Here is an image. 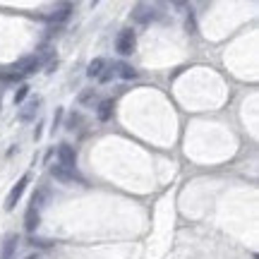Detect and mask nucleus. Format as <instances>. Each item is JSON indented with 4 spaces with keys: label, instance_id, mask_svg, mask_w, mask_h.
Segmentation results:
<instances>
[{
    "label": "nucleus",
    "instance_id": "f257e3e1",
    "mask_svg": "<svg viewBox=\"0 0 259 259\" xmlns=\"http://www.w3.org/2000/svg\"><path fill=\"white\" fill-rule=\"evenodd\" d=\"M51 176L56 178L58 183H63V185H72V183H84L82 178L77 176V170L74 168H65V166H51Z\"/></svg>",
    "mask_w": 259,
    "mask_h": 259
},
{
    "label": "nucleus",
    "instance_id": "f03ea898",
    "mask_svg": "<svg viewBox=\"0 0 259 259\" xmlns=\"http://www.w3.org/2000/svg\"><path fill=\"white\" fill-rule=\"evenodd\" d=\"M135 46H137V36H135V31H132V29H125V31H120L118 44H115L118 53H120V56H130V53L135 51Z\"/></svg>",
    "mask_w": 259,
    "mask_h": 259
},
{
    "label": "nucleus",
    "instance_id": "7ed1b4c3",
    "mask_svg": "<svg viewBox=\"0 0 259 259\" xmlns=\"http://www.w3.org/2000/svg\"><path fill=\"white\" fill-rule=\"evenodd\" d=\"M27 183H29V176H22L19 178V183L12 190H10V194H8V199H5V209L8 211H12L15 206H17V202H19V197L24 194V190H27Z\"/></svg>",
    "mask_w": 259,
    "mask_h": 259
},
{
    "label": "nucleus",
    "instance_id": "20e7f679",
    "mask_svg": "<svg viewBox=\"0 0 259 259\" xmlns=\"http://www.w3.org/2000/svg\"><path fill=\"white\" fill-rule=\"evenodd\" d=\"M58 158H60V166H65V168L77 166V151L70 144H60L58 147Z\"/></svg>",
    "mask_w": 259,
    "mask_h": 259
},
{
    "label": "nucleus",
    "instance_id": "39448f33",
    "mask_svg": "<svg viewBox=\"0 0 259 259\" xmlns=\"http://www.w3.org/2000/svg\"><path fill=\"white\" fill-rule=\"evenodd\" d=\"M38 65H41L38 56H27V58H22V60L15 63V72L17 74H31V72H36Z\"/></svg>",
    "mask_w": 259,
    "mask_h": 259
},
{
    "label": "nucleus",
    "instance_id": "423d86ee",
    "mask_svg": "<svg viewBox=\"0 0 259 259\" xmlns=\"http://www.w3.org/2000/svg\"><path fill=\"white\" fill-rule=\"evenodd\" d=\"M132 17L137 19L139 24H149L156 15H154V8H149V5H144V3H139V5H135V10H132Z\"/></svg>",
    "mask_w": 259,
    "mask_h": 259
},
{
    "label": "nucleus",
    "instance_id": "0eeeda50",
    "mask_svg": "<svg viewBox=\"0 0 259 259\" xmlns=\"http://www.w3.org/2000/svg\"><path fill=\"white\" fill-rule=\"evenodd\" d=\"M17 235H8L3 240V247H0V259H15V252H17Z\"/></svg>",
    "mask_w": 259,
    "mask_h": 259
},
{
    "label": "nucleus",
    "instance_id": "6e6552de",
    "mask_svg": "<svg viewBox=\"0 0 259 259\" xmlns=\"http://www.w3.org/2000/svg\"><path fill=\"white\" fill-rule=\"evenodd\" d=\"M38 223H41V216H38V209L36 206H29L27 213H24V228L29 233H34L38 228Z\"/></svg>",
    "mask_w": 259,
    "mask_h": 259
},
{
    "label": "nucleus",
    "instance_id": "1a4fd4ad",
    "mask_svg": "<svg viewBox=\"0 0 259 259\" xmlns=\"http://www.w3.org/2000/svg\"><path fill=\"white\" fill-rule=\"evenodd\" d=\"M38 106H41V99H31V101H29L27 106L19 111V120H22V122H29L31 118H34V115H36Z\"/></svg>",
    "mask_w": 259,
    "mask_h": 259
},
{
    "label": "nucleus",
    "instance_id": "9d476101",
    "mask_svg": "<svg viewBox=\"0 0 259 259\" xmlns=\"http://www.w3.org/2000/svg\"><path fill=\"white\" fill-rule=\"evenodd\" d=\"M70 12H72V5H70V3H63V5H58V8L53 10V19H56V22H63V19L70 17Z\"/></svg>",
    "mask_w": 259,
    "mask_h": 259
},
{
    "label": "nucleus",
    "instance_id": "9b49d317",
    "mask_svg": "<svg viewBox=\"0 0 259 259\" xmlns=\"http://www.w3.org/2000/svg\"><path fill=\"white\" fill-rule=\"evenodd\" d=\"M111 115H113V101L111 99H106V101L99 106V120H111Z\"/></svg>",
    "mask_w": 259,
    "mask_h": 259
},
{
    "label": "nucleus",
    "instance_id": "f8f14e48",
    "mask_svg": "<svg viewBox=\"0 0 259 259\" xmlns=\"http://www.w3.org/2000/svg\"><path fill=\"white\" fill-rule=\"evenodd\" d=\"M115 70H118V74H120L122 79H135V77H137V70H135V67H130V65H125V63L115 65Z\"/></svg>",
    "mask_w": 259,
    "mask_h": 259
},
{
    "label": "nucleus",
    "instance_id": "ddd939ff",
    "mask_svg": "<svg viewBox=\"0 0 259 259\" xmlns=\"http://www.w3.org/2000/svg\"><path fill=\"white\" fill-rule=\"evenodd\" d=\"M103 60L101 58H96V60H94L92 65H89V70H87V74H89V77H101V70H103Z\"/></svg>",
    "mask_w": 259,
    "mask_h": 259
},
{
    "label": "nucleus",
    "instance_id": "4468645a",
    "mask_svg": "<svg viewBox=\"0 0 259 259\" xmlns=\"http://www.w3.org/2000/svg\"><path fill=\"white\" fill-rule=\"evenodd\" d=\"M29 89H31L29 84H22V87L17 89V94H15V103H22V101H24V99H27V94H29Z\"/></svg>",
    "mask_w": 259,
    "mask_h": 259
},
{
    "label": "nucleus",
    "instance_id": "2eb2a0df",
    "mask_svg": "<svg viewBox=\"0 0 259 259\" xmlns=\"http://www.w3.org/2000/svg\"><path fill=\"white\" fill-rule=\"evenodd\" d=\"M94 99V89H87V92L79 94V103H87V101H92Z\"/></svg>",
    "mask_w": 259,
    "mask_h": 259
},
{
    "label": "nucleus",
    "instance_id": "dca6fc26",
    "mask_svg": "<svg viewBox=\"0 0 259 259\" xmlns=\"http://www.w3.org/2000/svg\"><path fill=\"white\" fill-rule=\"evenodd\" d=\"M113 74H115V67H108V72H101V77H99V79H101V82H111Z\"/></svg>",
    "mask_w": 259,
    "mask_h": 259
},
{
    "label": "nucleus",
    "instance_id": "f3484780",
    "mask_svg": "<svg viewBox=\"0 0 259 259\" xmlns=\"http://www.w3.org/2000/svg\"><path fill=\"white\" fill-rule=\"evenodd\" d=\"M187 31H190V34H197V24H194V17H192V15L187 17Z\"/></svg>",
    "mask_w": 259,
    "mask_h": 259
},
{
    "label": "nucleus",
    "instance_id": "a211bd4d",
    "mask_svg": "<svg viewBox=\"0 0 259 259\" xmlns=\"http://www.w3.org/2000/svg\"><path fill=\"white\" fill-rule=\"evenodd\" d=\"M77 122H79V115H72V118L67 120V127H70V130H74V125H77Z\"/></svg>",
    "mask_w": 259,
    "mask_h": 259
},
{
    "label": "nucleus",
    "instance_id": "6ab92c4d",
    "mask_svg": "<svg viewBox=\"0 0 259 259\" xmlns=\"http://www.w3.org/2000/svg\"><path fill=\"white\" fill-rule=\"evenodd\" d=\"M27 259H38V257H36V254H29V257H27Z\"/></svg>",
    "mask_w": 259,
    "mask_h": 259
}]
</instances>
